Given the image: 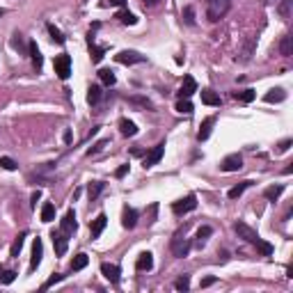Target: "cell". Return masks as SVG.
<instances>
[{"label":"cell","mask_w":293,"mask_h":293,"mask_svg":"<svg viewBox=\"0 0 293 293\" xmlns=\"http://www.w3.org/2000/svg\"><path fill=\"white\" fill-rule=\"evenodd\" d=\"M229 9H232V0H206V19L211 23L225 19Z\"/></svg>","instance_id":"1"},{"label":"cell","mask_w":293,"mask_h":293,"mask_svg":"<svg viewBox=\"0 0 293 293\" xmlns=\"http://www.w3.org/2000/svg\"><path fill=\"white\" fill-rule=\"evenodd\" d=\"M170 247H172V254H174V257H179V259L188 257V252H190V240L186 238V227L174 234L172 245H170Z\"/></svg>","instance_id":"2"},{"label":"cell","mask_w":293,"mask_h":293,"mask_svg":"<svg viewBox=\"0 0 293 293\" xmlns=\"http://www.w3.org/2000/svg\"><path fill=\"white\" fill-rule=\"evenodd\" d=\"M234 232L238 234V238H243L245 243H250V245H257V243L261 240V236L257 234V229H252L250 225H245V222H240V220L236 222V225H234Z\"/></svg>","instance_id":"3"},{"label":"cell","mask_w":293,"mask_h":293,"mask_svg":"<svg viewBox=\"0 0 293 293\" xmlns=\"http://www.w3.org/2000/svg\"><path fill=\"white\" fill-rule=\"evenodd\" d=\"M195 208H197V195H193V193L172 204L174 215H186V213H190V211H195Z\"/></svg>","instance_id":"4"},{"label":"cell","mask_w":293,"mask_h":293,"mask_svg":"<svg viewBox=\"0 0 293 293\" xmlns=\"http://www.w3.org/2000/svg\"><path fill=\"white\" fill-rule=\"evenodd\" d=\"M53 67H55L58 78H60V80H67L69 76H71V58H69L67 53L58 55V58H55V62H53Z\"/></svg>","instance_id":"5"},{"label":"cell","mask_w":293,"mask_h":293,"mask_svg":"<svg viewBox=\"0 0 293 293\" xmlns=\"http://www.w3.org/2000/svg\"><path fill=\"white\" fill-rule=\"evenodd\" d=\"M240 167H243V156H240V153H229V156L220 163V170H222V172H238Z\"/></svg>","instance_id":"6"},{"label":"cell","mask_w":293,"mask_h":293,"mask_svg":"<svg viewBox=\"0 0 293 293\" xmlns=\"http://www.w3.org/2000/svg\"><path fill=\"white\" fill-rule=\"evenodd\" d=\"M51 238H53V245H55V254H58V257H64V254H67V247H69L67 234L62 232V229H58V232L51 234Z\"/></svg>","instance_id":"7"},{"label":"cell","mask_w":293,"mask_h":293,"mask_svg":"<svg viewBox=\"0 0 293 293\" xmlns=\"http://www.w3.org/2000/svg\"><path fill=\"white\" fill-rule=\"evenodd\" d=\"M146 58L142 53H138V51H119L117 53V62L119 64H142Z\"/></svg>","instance_id":"8"},{"label":"cell","mask_w":293,"mask_h":293,"mask_svg":"<svg viewBox=\"0 0 293 293\" xmlns=\"http://www.w3.org/2000/svg\"><path fill=\"white\" fill-rule=\"evenodd\" d=\"M101 273L110 284H119L121 280V268L117 264H101Z\"/></svg>","instance_id":"9"},{"label":"cell","mask_w":293,"mask_h":293,"mask_svg":"<svg viewBox=\"0 0 293 293\" xmlns=\"http://www.w3.org/2000/svg\"><path fill=\"white\" fill-rule=\"evenodd\" d=\"M254 51H257V37H247L245 41H243V48H240V55H238V62H250L252 60Z\"/></svg>","instance_id":"10"},{"label":"cell","mask_w":293,"mask_h":293,"mask_svg":"<svg viewBox=\"0 0 293 293\" xmlns=\"http://www.w3.org/2000/svg\"><path fill=\"white\" fill-rule=\"evenodd\" d=\"M163 153H165V142L156 145V146L151 149V151L146 153V158H145V170H149V167L156 165V163H158V160L163 158Z\"/></svg>","instance_id":"11"},{"label":"cell","mask_w":293,"mask_h":293,"mask_svg":"<svg viewBox=\"0 0 293 293\" xmlns=\"http://www.w3.org/2000/svg\"><path fill=\"white\" fill-rule=\"evenodd\" d=\"M60 229L67 236H71L76 229H78V222H76V213H73V208H69L67 213H64V218H62V222H60Z\"/></svg>","instance_id":"12"},{"label":"cell","mask_w":293,"mask_h":293,"mask_svg":"<svg viewBox=\"0 0 293 293\" xmlns=\"http://www.w3.org/2000/svg\"><path fill=\"white\" fill-rule=\"evenodd\" d=\"M195 92H197V80H195L193 76H186V78H183V85H181V89H179V99H190Z\"/></svg>","instance_id":"13"},{"label":"cell","mask_w":293,"mask_h":293,"mask_svg":"<svg viewBox=\"0 0 293 293\" xmlns=\"http://www.w3.org/2000/svg\"><path fill=\"white\" fill-rule=\"evenodd\" d=\"M108 225V215L106 213H99L96 215V220L92 222V227H89V234H92V240L94 238H99L101 234H103V229H106Z\"/></svg>","instance_id":"14"},{"label":"cell","mask_w":293,"mask_h":293,"mask_svg":"<svg viewBox=\"0 0 293 293\" xmlns=\"http://www.w3.org/2000/svg\"><path fill=\"white\" fill-rule=\"evenodd\" d=\"M87 46H89V53H92V62H96V64H99V62L103 60V55H106V48L96 46V41H94V34L92 32L87 34Z\"/></svg>","instance_id":"15"},{"label":"cell","mask_w":293,"mask_h":293,"mask_svg":"<svg viewBox=\"0 0 293 293\" xmlns=\"http://www.w3.org/2000/svg\"><path fill=\"white\" fill-rule=\"evenodd\" d=\"M41 257H44V243H41V238H34V243H32V259H30V270H34V268L39 266Z\"/></svg>","instance_id":"16"},{"label":"cell","mask_w":293,"mask_h":293,"mask_svg":"<svg viewBox=\"0 0 293 293\" xmlns=\"http://www.w3.org/2000/svg\"><path fill=\"white\" fill-rule=\"evenodd\" d=\"M135 268H138V270H140V273H149V270H151L153 268V254L151 252H142L140 257H138V261H135Z\"/></svg>","instance_id":"17"},{"label":"cell","mask_w":293,"mask_h":293,"mask_svg":"<svg viewBox=\"0 0 293 293\" xmlns=\"http://www.w3.org/2000/svg\"><path fill=\"white\" fill-rule=\"evenodd\" d=\"M121 225L126 227V229H133L135 225H138V211L131 206L124 208V213H121Z\"/></svg>","instance_id":"18"},{"label":"cell","mask_w":293,"mask_h":293,"mask_svg":"<svg viewBox=\"0 0 293 293\" xmlns=\"http://www.w3.org/2000/svg\"><path fill=\"white\" fill-rule=\"evenodd\" d=\"M28 53H30V58H32V64L37 67V71H41V67H44V58H41V51L37 48V44H34V41H30V44H28Z\"/></svg>","instance_id":"19"},{"label":"cell","mask_w":293,"mask_h":293,"mask_svg":"<svg viewBox=\"0 0 293 293\" xmlns=\"http://www.w3.org/2000/svg\"><path fill=\"white\" fill-rule=\"evenodd\" d=\"M119 131H121V135L124 138H133V135H138V126H135V121H131V119H119Z\"/></svg>","instance_id":"20"},{"label":"cell","mask_w":293,"mask_h":293,"mask_svg":"<svg viewBox=\"0 0 293 293\" xmlns=\"http://www.w3.org/2000/svg\"><path fill=\"white\" fill-rule=\"evenodd\" d=\"M213 124H215V117H206V119L202 121L200 133H197V140H200V142L208 140V135H211V128H213Z\"/></svg>","instance_id":"21"},{"label":"cell","mask_w":293,"mask_h":293,"mask_svg":"<svg viewBox=\"0 0 293 293\" xmlns=\"http://www.w3.org/2000/svg\"><path fill=\"white\" fill-rule=\"evenodd\" d=\"M103 188H106V183H103V181H89V186H87V195H89V202H96V200H99V195L103 193Z\"/></svg>","instance_id":"22"},{"label":"cell","mask_w":293,"mask_h":293,"mask_svg":"<svg viewBox=\"0 0 293 293\" xmlns=\"http://www.w3.org/2000/svg\"><path fill=\"white\" fill-rule=\"evenodd\" d=\"M250 186H252V181H250V179H247V181H240L238 186H234L232 190L227 193V197H229V200H238L240 195L245 193V190H247V188H250Z\"/></svg>","instance_id":"23"},{"label":"cell","mask_w":293,"mask_h":293,"mask_svg":"<svg viewBox=\"0 0 293 293\" xmlns=\"http://www.w3.org/2000/svg\"><path fill=\"white\" fill-rule=\"evenodd\" d=\"M284 99H287V92L282 87H275V89H270L266 94V103H282Z\"/></svg>","instance_id":"24"},{"label":"cell","mask_w":293,"mask_h":293,"mask_svg":"<svg viewBox=\"0 0 293 293\" xmlns=\"http://www.w3.org/2000/svg\"><path fill=\"white\" fill-rule=\"evenodd\" d=\"M280 53L284 55V58H291V55H293V37H291V34H284V37H282Z\"/></svg>","instance_id":"25"},{"label":"cell","mask_w":293,"mask_h":293,"mask_svg":"<svg viewBox=\"0 0 293 293\" xmlns=\"http://www.w3.org/2000/svg\"><path fill=\"white\" fill-rule=\"evenodd\" d=\"M202 103H206V106H220L222 101H220V96L213 89H202Z\"/></svg>","instance_id":"26"},{"label":"cell","mask_w":293,"mask_h":293,"mask_svg":"<svg viewBox=\"0 0 293 293\" xmlns=\"http://www.w3.org/2000/svg\"><path fill=\"white\" fill-rule=\"evenodd\" d=\"M89 264V257H87L85 252H80V254H76L73 257V261H71V270L73 273H78V270H83V268Z\"/></svg>","instance_id":"27"},{"label":"cell","mask_w":293,"mask_h":293,"mask_svg":"<svg viewBox=\"0 0 293 293\" xmlns=\"http://www.w3.org/2000/svg\"><path fill=\"white\" fill-rule=\"evenodd\" d=\"M101 96H103V92H101L99 85H89V89H87V103L89 106H96L101 101Z\"/></svg>","instance_id":"28"},{"label":"cell","mask_w":293,"mask_h":293,"mask_svg":"<svg viewBox=\"0 0 293 293\" xmlns=\"http://www.w3.org/2000/svg\"><path fill=\"white\" fill-rule=\"evenodd\" d=\"M282 193H284V186H270L264 190V197H266L268 202H277L282 197Z\"/></svg>","instance_id":"29"},{"label":"cell","mask_w":293,"mask_h":293,"mask_svg":"<svg viewBox=\"0 0 293 293\" xmlns=\"http://www.w3.org/2000/svg\"><path fill=\"white\" fill-rule=\"evenodd\" d=\"M257 92L254 89H240V92H234V99L240 101V103H252Z\"/></svg>","instance_id":"30"},{"label":"cell","mask_w":293,"mask_h":293,"mask_svg":"<svg viewBox=\"0 0 293 293\" xmlns=\"http://www.w3.org/2000/svg\"><path fill=\"white\" fill-rule=\"evenodd\" d=\"M26 236H28V232H21L19 236L14 238L12 250H9V254H12V257H19V254H21V247H23V243H26Z\"/></svg>","instance_id":"31"},{"label":"cell","mask_w":293,"mask_h":293,"mask_svg":"<svg viewBox=\"0 0 293 293\" xmlns=\"http://www.w3.org/2000/svg\"><path fill=\"white\" fill-rule=\"evenodd\" d=\"M211 234H213V227H208V225H204V227H200V229H197V245H204V243H206L208 240V236H211Z\"/></svg>","instance_id":"32"},{"label":"cell","mask_w":293,"mask_h":293,"mask_svg":"<svg viewBox=\"0 0 293 293\" xmlns=\"http://www.w3.org/2000/svg\"><path fill=\"white\" fill-rule=\"evenodd\" d=\"M41 220H44V222H51V220H55V206L51 204V202H46V204L41 206Z\"/></svg>","instance_id":"33"},{"label":"cell","mask_w":293,"mask_h":293,"mask_svg":"<svg viewBox=\"0 0 293 293\" xmlns=\"http://www.w3.org/2000/svg\"><path fill=\"white\" fill-rule=\"evenodd\" d=\"M46 30H48V32H51V39H53L55 44H60V46H62V44L67 41V39H64V34H62L60 30H58V28L53 26V23H48V26H46Z\"/></svg>","instance_id":"34"},{"label":"cell","mask_w":293,"mask_h":293,"mask_svg":"<svg viewBox=\"0 0 293 293\" xmlns=\"http://www.w3.org/2000/svg\"><path fill=\"white\" fill-rule=\"evenodd\" d=\"M0 167L7 170V172H14V170L19 167V163H16L14 158H9V156H0Z\"/></svg>","instance_id":"35"},{"label":"cell","mask_w":293,"mask_h":293,"mask_svg":"<svg viewBox=\"0 0 293 293\" xmlns=\"http://www.w3.org/2000/svg\"><path fill=\"white\" fill-rule=\"evenodd\" d=\"M117 19H119L121 23H124V26H135V23H138V19H135V14L126 12V9H124V12H119V14H117Z\"/></svg>","instance_id":"36"},{"label":"cell","mask_w":293,"mask_h":293,"mask_svg":"<svg viewBox=\"0 0 293 293\" xmlns=\"http://www.w3.org/2000/svg\"><path fill=\"white\" fill-rule=\"evenodd\" d=\"M99 78L106 83V85H115L117 83V78H115V73L110 71V69H101L99 71Z\"/></svg>","instance_id":"37"},{"label":"cell","mask_w":293,"mask_h":293,"mask_svg":"<svg viewBox=\"0 0 293 293\" xmlns=\"http://www.w3.org/2000/svg\"><path fill=\"white\" fill-rule=\"evenodd\" d=\"M174 289H176V291H188V289H190V275L179 277V280L174 282Z\"/></svg>","instance_id":"38"},{"label":"cell","mask_w":293,"mask_h":293,"mask_svg":"<svg viewBox=\"0 0 293 293\" xmlns=\"http://www.w3.org/2000/svg\"><path fill=\"white\" fill-rule=\"evenodd\" d=\"M176 110H179L181 115H183V113L190 115V113H193V103H190L188 99H179V101H176Z\"/></svg>","instance_id":"39"},{"label":"cell","mask_w":293,"mask_h":293,"mask_svg":"<svg viewBox=\"0 0 293 293\" xmlns=\"http://www.w3.org/2000/svg\"><path fill=\"white\" fill-rule=\"evenodd\" d=\"M291 2H293V0H282L280 9H277L282 19H289V16H291Z\"/></svg>","instance_id":"40"},{"label":"cell","mask_w":293,"mask_h":293,"mask_svg":"<svg viewBox=\"0 0 293 293\" xmlns=\"http://www.w3.org/2000/svg\"><path fill=\"white\" fill-rule=\"evenodd\" d=\"M254 247H257V250H259L264 257H270V254H273V245H270V243H266V240H259Z\"/></svg>","instance_id":"41"},{"label":"cell","mask_w":293,"mask_h":293,"mask_svg":"<svg viewBox=\"0 0 293 293\" xmlns=\"http://www.w3.org/2000/svg\"><path fill=\"white\" fill-rule=\"evenodd\" d=\"M14 280H16V270H2L0 273V282L2 284H12Z\"/></svg>","instance_id":"42"},{"label":"cell","mask_w":293,"mask_h":293,"mask_svg":"<svg viewBox=\"0 0 293 293\" xmlns=\"http://www.w3.org/2000/svg\"><path fill=\"white\" fill-rule=\"evenodd\" d=\"M183 21H186L188 26H195V9H193L190 5L183 9Z\"/></svg>","instance_id":"43"},{"label":"cell","mask_w":293,"mask_h":293,"mask_svg":"<svg viewBox=\"0 0 293 293\" xmlns=\"http://www.w3.org/2000/svg\"><path fill=\"white\" fill-rule=\"evenodd\" d=\"M128 101H131V103H138V106H142V108H149V110L153 108L151 101H149V99H142V96H131Z\"/></svg>","instance_id":"44"},{"label":"cell","mask_w":293,"mask_h":293,"mask_svg":"<svg viewBox=\"0 0 293 293\" xmlns=\"http://www.w3.org/2000/svg\"><path fill=\"white\" fill-rule=\"evenodd\" d=\"M108 145H110V140H99L96 145L92 146V149H89V151H87V156H94V153H99L101 149H103V146H108Z\"/></svg>","instance_id":"45"},{"label":"cell","mask_w":293,"mask_h":293,"mask_svg":"<svg viewBox=\"0 0 293 293\" xmlns=\"http://www.w3.org/2000/svg\"><path fill=\"white\" fill-rule=\"evenodd\" d=\"M21 37H23V34H19V32H16V34H14V39H12V46L16 48L19 53H21V51H23V39H21Z\"/></svg>","instance_id":"46"},{"label":"cell","mask_w":293,"mask_h":293,"mask_svg":"<svg viewBox=\"0 0 293 293\" xmlns=\"http://www.w3.org/2000/svg\"><path fill=\"white\" fill-rule=\"evenodd\" d=\"M293 145V140L291 138H287V140H282L280 145H277V153H284V151H289V146Z\"/></svg>","instance_id":"47"},{"label":"cell","mask_w":293,"mask_h":293,"mask_svg":"<svg viewBox=\"0 0 293 293\" xmlns=\"http://www.w3.org/2000/svg\"><path fill=\"white\" fill-rule=\"evenodd\" d=\"M62 277H64V275H60V273H55L53 277H51V280H48L46 284H44V289H51V287H53V284H58V282H62Z\"/></svg>","instance_id":"48"},{"label":"cell","mask_w":293,"mask_h":293,"mask_svg":"<svg viewBox=\"0 0 293 293\" xmlns=\"http://www.w3.org/2000/svg\"><path fill=\"white\" fill-rule=\"evenodd\" d=\"M126 172H128V165H121V167H117L115 176H117V179H121V176H126Z\"/></svg>","instance_id":"49"},{"label":"cell","mask_w":293,"mask_h":293,"mask_svg":"<svg viewBox=\"0 0 293 293\" xmlns=\"http://www.w3.org/2000/svg\"><path fill=\"white\" fill-rule=\"evenodd\" d=\"M215 282H218V280H215V277H204V280H202V284H200V287H202V289H206V287H211V284H215Z\"/></svg>","instance_id":"50"},{"label":"cell","mask_w":293,"mask_h":293,"mask_svg":"<svg viewBox=\"0 0 293 293\" xmlns=\"http://www.w3.org/2000/svg\"><path fill=\"white\" fill-rule=\"evenodd\" d=\"M106 5H110V7H124V5H126V0H108Z\"/></svg>","instance_id":"51"},{"label":"cell","mask_w":293,"mask_h":293,"mask_svg":"<svg viewBox=\"0 0 293 293\" xmlns=\"http://www.w3.org/2000/svg\"><path fill=\"white\" fill-rule=\"evenodd\" d=\"M41 197V190H34L32 193V206H37V200Z\"/></svg>","instance_id":"52"},{"label":"cell","mask_w":293,"mask_h":293,"mask_svg":"<svg viewBox=\"0 0 293 293\" xmlns=\"http://www.w3.org/2000/svg\"><path fill=\"white\" fill-rule=\"evenodd\" d=\"M146 5H156V2H158V0H145Z\"/></svg>","instance_id":"53"},{"label":"cell","mask_w":293,"mask_h":293,"mask_svg":"<svg viewBox=\"0 0 293 293\" xmlns=\"http://www.w3.org/2000/svg\"><path fill=\"white\" fill-rule=\"evenodd\" d=\"M5 14H7V12H5V9H0V16H5Z\"/></svg>","instance_id":"54"},{"label":"cell","mask_w":293,"mask_h":293,"mask_svg":"<svg viewBox=\"0 0 293 293\" xmlns=\"http://www.w3.org/2000/svg\"><path fill=\"white\" fill-rule=\"evenodd\" d=\"M0 273H2V268H0Z\"/></svg>","instance_id":"55"}]
</instances>
